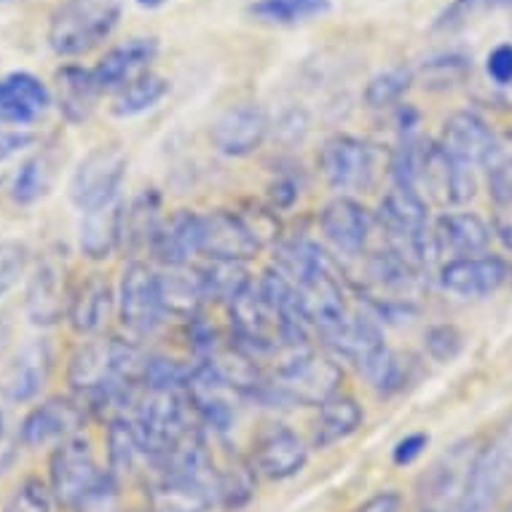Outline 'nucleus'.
I'll return each mask as SVG.
<instances>
[{
	"mask_svg": "<svg viewBox=\"0 0 512 512\" xmlns=\"http://www.w3.org/2000/svg\"><path fill=\"white\" fill-rule=\"evenodd\" d=\"M84 419L86 413L81 403L70 400V397H51V400L35 405L33 411L27 413L22 427H19V437L30 448L49 443H65V440L81 432Z\"/></svg>",
	"mask_w": 512,
	"mask_h": 512,
	"instance_id": "f8f14e48",
	"label": "nucleus"
},
{
	"mask_svg": "<svg viewBox=\"0 0 512 512\" xmlns=\"http://www.w3.org/2000/svg\"><path fill=\"white\" fill-rule=\"evenodd\" d=\"M159 54V43L156 38H129V41L118 43L97 62L92 70L94 81L100 86V92H113L124 89L132 84L135 78L151 70V62Z\"/></svg>",
	"mask_w": 512,
	"mask_h": 512,
	"instance_id": "6ab92c4d",
	"label": "nucleus"
},
{
	"mask_svg": "<svg viewBox=\"0 0 512 512\" xmlns=\"http://www.w3.org/2000/svg\"><path fill=\"white\" fill-rule=\"evenodd\" d=\"M360 424V405L354 403L352 397L336 395L325 405H319V416L317 421H314V445H317V448H328V445L354 435Z\"/></svg>",
	"mask_w": 512,
	"mask_h": 512,
	"instance_id": "c756f323",
	"label": "nucleus"
},
{
	"mask_svg": "<svg viewBox=\"0 0 512 512\" xmlns=\"http://www.w3.org/2000/svg\"><path fill=\"white\" fill-rule=\"evenodd\" d=\"M51 349L46 341H30L19 349V354L9 362V368L0 376V395L9 403H27L33 400L49 381Z\"/></svg>",
	"mask_w": 512,
	"mask_h": 512,
	"instance_id": "412c9836",
	"label": "nucleus"
},
{
	"mask_svg": "<svg viewBox=\"0 0 512 512\" xmlns=\"http://www.w3.org/2000/svg\"><path fill=\"white\" fill-rule=\"evenodd\" d=\"M408 81H411V73L405 68H392L387 73H381L368 84V92H365V100L373 105V108H384V105H392L403 97V92L408 89Z\"/></svg>",
	"mask_w": 512,
	"mask_h": 512,
	"instance_id": "58836bf2",
	"label": "nucleus"
},
{
	"mask_svg": "<svg viewBox=\"0 0 512 512\" xmlns=\"http://www.w3.org/2000/svg\"><path fill=\"white\" fill-rule=\"evenodd\" d=\"M126 177V156L118 148H94L86 153L70 177V202L78 210L100 212L116 204Z\"/></svg>",
	"mask_w": 512,
	"mask_h": 512,
	"instance_id": "39448f33",
	"label": "nucleus"
},
{
	"mask_svg": "<svg viewBox=\"0 0 512 512\" xmlns=\"http://www.w3.org/2000/svg\"><path fill=\"white\" fill-rule=\"evenodd\" d=\"M306 456L309 451L301 437L282 424H271L258 432L255 443H252V467L269 480L293 478L295 472L303 470Z\"/></svg>",
	"mask_w": 512,
	"mask_h": 512,
	"instance_id": "4468645a",
	"label": "nucleus"
},
{
	"mask_svg": "<svg viewBox=\"0 0 512 512\" xmlns=\"http://www.w3.org/2000/svg\"><path fill=\"white\" fill-rule=\"evenodd\" d=\"M512 478V421L483 448L472 464L470 483L464 491L462 512H491L504 486Z\"/></svg>",
	"mask_w": 512,
	"mask_h": 512,
	"instance_id": "6e6552de",
	"label": "nucleus"
},
{
	"mask_svg": "<svg viewBox=\"0 0 512 512\" xmlns=\"http://www.w3.org/2000/svg\"><path fill=\"white\" fill-rule=\"evenodd\" d=\"M488 78L499 86L512 84V43H499L486 57Z\"/></svg>",
	"mask_w": 512,
	"mask_h": 512,
	"instance_id": "37998d69",
	"label": "nucleus"
},
{
	"mask_svg": "<svg viewBox=\"0 0 512 512\" xmlns=\"http://www.w3.org/2000/svg\"><path fill=\"white\" fill-rule=\"evenodd\" d=\"M274 261H277L279 274L290 279L298 290L314 287L322 279L336 277L333 261L319 250L317 244L306 242V239H290V242L279 244Z\"/></svg>",
	"mask_w": 512,
	"mask_h": 512,
	"instance_id": "b1692460",
	"label": "nucleus"
},
{
	"mask_svg": "<svg viewBox=\"0 0 512 512\" xmlns=\"http://www.w3.org/2000/svg\"><path fill=\"white\" fill-rule=\"evenodd\" d=\"M167 92V81L148 70V73H143L140 78H135L132 84H126L124 89H118V92L113 94V105H110V110H113V116L118 118L140 116L145 110L156 108V105L167 97Z\"/></svg>",
	"mask_w": 512,
	"mask_h": 512,
	"instance_id": "473e14b6",
	"label": "nucleus"
},
{
	"mask_svg": "<svg viewBox=\"0 0 512 512\" xmlns=\"http://www.w3.org/2000/svg\"><path fill=\"white\" fill-rule=\"evenodd\" d=\"M357 512H400V499L395 494H378L362 504Z\"/></svg>",
	"mask_w": 512,
	"mask_h": 512,
	"instance_id": "de8ad7c7",
	"label": "nucleus"
},
{
	"mask_svg": "<svg viewBox=\"0 0 512 512\" xmlns=\"http://www.w3.org/2000/svg\"><path fill=\"white\" fill-rule=\"evenodd\" d=\"M100 94L102 92L97 81H94L92 70L78 68V65H65L62 70H57V92H54V97H57L59 113L73 124H81V121L92 116Z\"/></svg>",
	"mask_w": 512,
	"mask_h": 512,
	"instance_id": "cd10ccee",
	"label": "nucleus"
},
{
	"mask_svg": "<svg viewBox=\"0 0 512 512\" xmlns=\"http://www.w3.org/2000/svg\"><path fill=\"white\" fill-rule=\"evenodd\" d=\"M188 395L185 387H143L132 408V427L137 432L145 459L159 462L167 456L188 432H194L188 421Z\"/></svg>",
	"mask_w": 512,
	"mask_h": 512,
	"instance_id": "f03ea898",
	"label": "nucleus"
},
{
	"mask_svg": "<svg viewBox=\"0 0 512 512\" xmlns=\"http://www.w3.org/2000/svg\"><path fill=\"white\" fill-rule=\"evenodd\" d=\"M145 360L148 357L137 352V346L118 338H97L78 346L70 357L68 381L81 400L113 413L110 419L129 416L143 392Z\"/></svg>",
	"mask_w": 512,
	"mask_h": 512,
	"instance_id": "f257e3e1",
	"label": "nucleus"
},
{
	"mask_svg": "<svg viewBox=\"0 0 512 512\" xmlns=\"http://www.w3.org/2000/svg\"><path fill=\"white\" fill-rule=\"evenodd\" d=\"M319 169L333 191H362L376 172L373 148L357 137H330L319 151Z\"/></svg>",
	"mask_w": 512,
	"mask_h": 512,
	"instance_id": "9b49d317",
	"label": "nucleus"
},
{
	"mask_svg": "<svg viewBox=\"0 0 512 512\" xmlns=\"http://www.w3.org/2000/svg\"><path fill=\"white\" fill-rule=\"evenodd\" d=\"M199 277H202L207 301L234 303L252 285L242 261H215V258H210L204 266H199Z\"/></svg>",
	"mask_w": 512,
	"mask_h": 512,
	"instance_id": "72a5a7b5",
	"label": "nucleus"
},
{
	"mask_svg": "<svg viewBox=\"0 0 512 512\" xmlns=\"http://www.w3.org/2000/svg\"><path fill=\"white\" fill-rule=\"evenodd\" d=\"M22 443V437H19V432L14 435L9 427V421H6V416L0 413V472H6L11 467V462H14V456H17V445Z\"/></svg>",
	"mask_w": 512,
	"mask_h": 512,
	"instance_id": "49530a36",
	"label": "nucleus"
},
{
	"mask_svg": "<svg viewBox=\"0 0 512 512\" xmlns=\"http://www.w3.org/2000/svg\"><path fill=\"white\" fill-rule=\"evenodd\" d=\"M478 451H472L470 440L456 443L437 459L419 483L421 510L424 512H462L464 491L470 483L472 464Z\"/></svg>",
	"mask_w": 512,
	"mask_h": 512,
	"instance_id": "0eeeda50",
	"label": "nucleus"
},
{
	"mask_svg": "<svg viewBox=\"0 0 512 512\" xmlns=\"http://www.w3.org/2000/svg\"><path fill=\"white\" fill-rule=\"evenodd\" d=\"M491 226H494L496 239L512 250V194L496 196L494 199V220H491Z\"/></svg>",
	"mask_w": 512,
	"mask_h": 512,
	"instance_id": "c03bdc74",
	"label": "nucleus"
},
{
	"mask_svg": "<svg viewBox=\"0 0 512 512\" xmlns=\"http://www.w3.org/2000/svg\"><path fill=\"white\" fill-rule=\"evenodd\" d=\"M118 311L121 322L132 336H151L161 325L164 306H161L159 274H153L145 263L126 266L118 290Z\"/></svg>",
	"mask_w": 512,
	"mask_h": 512,
	"instance_id": "1a4fd4ad",
	"label": "nucleus"
},
{
	"mask_svg": "<svg viewBox=\"0 0 512 512\" xmlns=\"http://www.w3.org/2000/svg\"><path fill=\"white\" fill-rule=\"evenodd\" d=\"M427 352L437 362L456 360L462 352V333L451 325H437L427 333Z\"/></svg>",
	"mask_w": 512,
	"mask_h": 512,
	"instance_id": "a19ab883",
	"label": "nucleus"
},
{
	"mask_svg": "<svg viewBox=\"0 0 512 512\" xmlns=\"http://www.w3.org/2000/svg\"><path fill=\"white\" fill-rule=\"evenodd\" d=\"M159 293L164 314L180 319H196L207 301L199 269L188 266H167V271L159 274Z\"/></svg>",
	"mask_w": 512,
	"mask_h": 512,
	"instance_id": "bb28decb",
	"label": "nucleus"
},
{
	"mask_svg": "<svg viewBox=\"0 0 512 512\" xmlns=\"http://www.w3.org/2000/svg\"><path fill=\"white\" fill-rule=\"evenodd\" d=\"M135 512H156V510H153V507H151V510H135Z\"/></svg>",
	"mask_w": 512,
	"mask_h": 512,
	"instance_id": "8fccbe9b",
	"label": "nucleus"
},
{
	"mask_svg": "<svg viewBox=\"0 0 512 512\" xmlns=\"http://www.w3.org/2000/svg\"><path fill=\"white\" fill-rule=\"evenodd\" d=\"M51 488L38 478H27L14 488L3 512H51Z\"/></svg>",
	"mask_w": 512,
	"mask_h": 512,
	"instance_id": "4c0bfd02",
	"label": "nucleus"
},
{
	"mask_svg": "<svg viewBox=\"0 0 512 512\" xmlns=\"http://www.w3.org/2000/svg\"><path fill=\"white\" fill-rule=\"evenodd\" d=\"M419 183L427 185L429 194L435 196L440 204H464L475 196L472 169L451 159L437 143L427 145Z\"/></svg>",
	"mask_w": 512,
	"mask_h": 512,
	"instance_id": "4be33fe9",
	"label": "nucleus"
},
{
	"mask_svg": "<svg viewBox=\"0 0 512 512\" xmlns=\"http://www.w3.org/2000/svg\"><path fill=\"white\" fill-rule=\"evenodd\" d=\"M255 491V467L242 462L239 456H228L226 464L218 467V502L228 510L244 507Z\"/></svg>",
	"mask_w": 512,
	"mask_h": 512,
	"instance_id": "f704fd0d",
	"label": "nucleus"
},
{
	"mask_svg": "<svg viewBox=\"0 0 512 512\" xmlns=\"http://www.w3.org/2000/svg\"><path fill=\"white\" fill-rule=\"evenodd\" d=\"M341 378L344 373L336 362L314 357L309 352H298L282 360L277 373L269 381H263L261 392L255 397H261L266 403L319 408L338 395Z\"/></svg>",
	"mask_w": 512,
	"mask_h": 512,
	"instance_id": "20e7f679",
	"label": "nucleus"
},
{
	"mask_svg": "<svg viewBox=\"0 0 512 512\" xmlns=\"http://www.w3.org/2000/svg\"><path fill=\"white\" fill-rule=\"evenodd\" d=\"M261 250V239L247 218L228 210L199 215V255L215 261H250Z\"/></svg>",
	"mask_w": 512,
	"mask_h": 512,
	"instance_id": "9d476101",
	"label": "nucleus"
},
{
	"mask_svg": "<svg viewBox=\"0 0 512 512\" xmlns=\"http://www.w3.org/2000/svg\"><path fill=\"white\" fill-rule=\"evenodd\" d=\"M113 309V290L102 274L86 277L68 303V319L78 336H94L105 328Z\"/></svg>",
	"mask_w": 512,
	"mask_h": 512,
	"instance_id": "a878e982",
	"label": "nucleus"
},
{
	"mask_svg": "<svg viewBox=\"0 0 512 512\" xmlns=\"http://www.w3.org/2000/svg\"><path fill=\"white\" fill-rule=\"evenodd\" d=\"M121 212H124L121 204H110L105 210L86 215L84 226H81V250L89 258L102 261L116 250L121 242Z\"/></svg>",
	"mask_w": 512,
	"mask_h": 512,
	"instance_id": "2f4dec72",
	"label": "nucleus"
},
{
	"mask_svg": "<svg viewBox=\"0 0 512 512\" xmlns=\"http://www.w3.org/2000/svg\"><path fill=\"white\" fill-rule=\"evenodd\" d=\"M437 255L456 258H475L483 255L491 242V228L472 212H448L432 228Z\"/></svg>",
	"mask_w": 512,
	"mask_h": 512,
	"instance_id": "5701e85b",
	"label": "nucleus"
},
{
	"mask_svg": "<svg viewBox=\"0 0 512 512\" xmlns=\"http://www.w3.org/2000/svg\"><path fill=\"white\" fill-rule=\"evenodd\" d=\"M110 472L100 470L94 462V451L89 440L84 437H70L65 443L57 445V451L51 454L49 462V480L51 494L57 496V502L76 507L92 494L94 488L105 483Z\"/></svg>",
	"mask_w": 512,
	"mask_h": 512,
	"instance_id": "423d86ee",
	"label": "nucleus"
},
{
	"mask_svg": "<svg viewBox=\"0 0 512 512\" xmlns=\"http://www.w3.org/2000/svg\"><path fill=\"white\" fill-rule=\"evenodd\" d=\"M68 303L65 261L59 255H43L27 285V314L35 325H54L62 319Z\"/></svg>",
	"mask_w": 512,
	"mask_h": 512,
	"instance_id": "a211bd4d",
	"label": "nucleus"
},
{
	"mask_svg": "<svg viewBox=\"0 0 512 512\" xmlns=\"http://www.w3.org/2000/svg\"><path fill=\"white\" fill-rule=\"evenodd\" d=\"M161 215H159V196L148 194L137 196L135 202L124 207L121 212V247L129 252L153 247L156 236L161 231Z\"/></svg>",
	"mask_w": 512,
	"mask_h": 512,
	"instance_id": "c85d7f7f",
	"label": "nucleus"
},
{
	"mask_svg": "<svg viewBox=\"0 0 512 512\" xmlns=\"http://www.w3.org/2000/svg\"><path fill=\"white\" fill-rule=\"evenodd\" d=\"M319 226L338 252L357 255L368 242L370 215L352 199H336L322 210Z\"/></svg>",
	"mask_w": 512,
	"mask_h": 512,
	"instance_id": "393cba45",
	"label": "nucleus"
},
{
	"mask_svg": "<svg viewBox=\"0 0 512 512\" xmlns=\"http://www.w3.org/2000/svg\"><path fill=\"white\" fill-rule=\"evenodd\" d=\"M185 395H188L191 408L202 416L204 424H210L218 432H226L231 427L239 392L228 387L226 381H220L207 365L199 362L196 368H191L188 381H185Z\"/></svg>",
	"mask_w": 512,
	"mask_h": 512,
	"instance_id": "aec40b11",
	"label": "nucleus"
},
{
	"mask_svg": "<svg viewBox=\"0 0 512 512\" xmlns=\"http://www.w3.org/2000/svg\"><path fill=\"white\" fill-rule=\"evenodd\" d=\"M504 6H512V0H451L443 14L437 17L435 27L437 30H456L478 14L504 9Z\"/></svg>",
	"mask_w": 512,
	"mask_h": 512,
	"instance_id": "e433bc0d",
	"label": "nucleus"
},
{
	"mask_svg": "<svg viewBox=\"0 0 512 512\" xmlns=\"http://www.w3.org/2000/svg\"><path fill=\"white\" fill-rule=\"evenodd\" d=\"M137 6H140V9H148V11H156V9H161V6H167L169 0H135Z\"/></svg>",
	"mask_w": 512,
	"mask_h": 512,
	"instance_id": "09e8293b",
	"label": "nucleus"
},
{
	"mask_svg": "<svg viewBox=\"0 0 512 512\" xmlns=\"http://www.w3.org/2000/svg\"><path fill=\"white\" fill-rule=\"evenodd\" d=\"M429 445V437L424 432H413V435H405L400 443L395 445V451H392V459L395 464L405 467V464H413L424 454V448Z\"/></svg>",
	"mask_w": 512,
	"mask_h": 512,
	"instance_id": "a18cd8bd",
	"label": "nucleus"
},
{
	"mask_svg": "<svg viewBox=\"0 0 512 512\" xmlns=\"http://www.w3.org/2000/svg\"><path fill=\"white\" fill-rule=\"evenodd\" d=\"M437 145L443 148L451 159H456L464 167H486L491 156L496 153L499 143H496L491 126L475 113H454L443 124L440 140Z\"/></svg>",
	"mask_w": 512,
	"mask_h": 512,
	"instance_id": "ddd939ff",
	"label": "nucleus"
},
{
	"mask_svg": "<svg viewBox=\"0 0 512 512\" xmlns=\"http://www.w3.org/2000/svg\"><path fill=\"white\" fill-rule=\"evenodd\" d=\"M76 512H116L118 510V488L116 475L110 472L100 488H94L92 494L86 496L84 502L73 507Z\"/></svg>",
	"mask_w": 512,
	"mask_h": 512,
	"instance_id": "79ce46f5",
	"label": "nucleus"
},
{
	"mask_svg": "<svg viewBox=\"0 0 512 512\" xmlns=\"http://www.w3.org/2000/svg\"><path fill=\"white\" fill-rule=\"evenodd\" d=\"M54 94L41 78L14 70L0 78V126H30L49 110Z\"/></svg>",
	"mask_w": 512,
	"mask_h": 512,
	"instance_id": "dca6fc26",
	"label": "nucleus"
},
{
	"mask_svg": "<svg viewBox=\"0 0 512 512\" xmlns=\"http://www.w3.org/2000/svg\"><path fill=\"white\" fill-rule=\"evenodd\" d=\"M118 19V0H65L51 11L46 41L57 57H84L108 41Z\"/></svg>",
	"mask_w": 512,
	"mask_h": 512,
	"instance_id": "7ed1b4c3",
	"label": "nucleus"
},
{
	"mask_svg": "<svg viewBox=\"0 0 512 512\" xmlns=\"http://www.w3.org/2000/svg\"><path fill=\"white\" fill-rule=\"evenodd\" d=\"M51 183H54V167L46 156H35L25 161L19 172L14 175L11 183V196L17 204H33L49 194Z\"/></svg>",
	"mask_w": 512,
	"mask_h": 512,
	"instance_id": "c9c22d12",
	"label": "nucleus"
},
{
	"mask_svg": "<svg viewBox=\"0 0 512 512\" xmlns=\"http://www.w3.org/2000/svg\"><path fill=\"white\" fill-rule=\"evenodd\" d=\"M27 247L22 242H0V298L11 293L25 277Z\"/></svg>",
	"mask_w": 512,
	"mask_h": 512,
	"instance_id": "ea45409f",
	"label": "nucleus"
},
{
	"mask_svg": "<svg viewBox=\"0 0 512 512\" xmlns=\"http://www.w3.org/2000/svg\"><path fill=\"white\" fill-rule=\"evenodd\" d=\"M269 132L266 113L255 105H234L226 113H220L218 121L212 124V145L223 156H250L263 145Z\"/></svg>",
	"mask_w": 512,
	"mask_h": 512,
	"instance_id": "f3484780",
	"label": "nucleus"
},
{
	"mask_svg": "<svg viewBox=\"0 0 512 512\" xmlns=\"http://www.w3.org/2000/svg\"><path fill=\"white\" fill-rule=\"evenodd\" d=\"M330 9H333V0H255L247 11L263 25L293 27L325 17Z\"/></svg>",
	"mask_w": 512,
	"mask_h": 512,
	"instance_id": "7c9ffc66",
	"label": "nucleus"
},
{
	"mask_svg": "<svg viewBox=\"0 0 512 512\" xmlns=\"http://www.w3.org/2000/svg\"><path fill=\"white\" fill-rule=\"evenodd\" d=\"M510 266L494 255H475V258H456L440 271V285L448 293L462 298H486L502 290L510 282Z\"/></svg>",
	"mask_w": 512,
	"mask_h": 512,
	"instance_id": "2eb2a0df",
	"label": "nucleus"
},
{
	"mask_svg": "<svg viewBox=\"0 0 512 512\" xmlns=\"http://www.w3.org/2000/svg\"><path fill=\"white\" fill-rule=\"evenodd\" d=\"M510 512H512V507H510Z\"/></svg>",
	"mask_w": 512,
	"mask_h": 512,
	"instance_id": "3c124183",
	"label": "nucleus"
}]
</instances>
